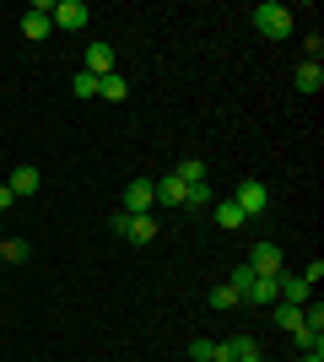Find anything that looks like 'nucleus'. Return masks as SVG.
I'll return each instance as SVG.
<instances>
[{
	"label": "nucleus",
	"instance_id": "obj_1",
	"mask_svg": "<svg viewBox=\"0 0 324 362\" xmlns=\"http://www.w3.org/2000/svg\"><path fill=\"white\" fill-rule=\"evenodd\" d=\"M292 28H297L292 6H281V0H265V6H254V33H260V38L281 44V38H292Z\"/></svg>",
	"mask_w": 324,
	"mask_h": 362
},
{
	"label": "nucleus",
	"instance_id": "obj_2",
	"mask_svg": "<svg viewBox=\"0 0 324 362\" xmlns=\"http://www.w3.org/2000/svg\"><path fill=\"white\" fill-rule=\"evenodd\" d=\"M152 206H157V184L152 179H130L124 184V200H119L124 216H152Z\"/></svg>",
	"mask_w": 324,
	"mask_h": 362
},
{
	"label": "nucleus",
	"instance_id": "obj_3",
	"mask_svg": "<svg viewBox=\"0 0 324 362\" xmlns=\"http://www.w3.org/2000/svg\"><path fill=\"white\" fill-rule=\"evenodd\" d=\"M232 200H238V211H244L248 222L270 211V189H265L260 179H244V184H238V189H232Z\"/></svg>",
	"mask_w": 324,
	"mask_h": 362
},
{
	"label": "nucleus",
	"instance_id": "obj_4",
	"mask_svg": "<svg viewBox=\"0 0 324 362\" xmlns=\"http://www.w3.org/2000/svg\"><path fill=\"white\" fill-rule=\"evenodd\" d=\"M49 33H54V6H49V0L28 6V16H22V38H32V44H44Z\"/></svg>",
	"mask_w": 324,
	"mask_h": 362
},
{
	"label": "nucleus",
	"instance_id": "obj_5",
	"mask_svg": "<svg viewBox=\"0 0 324 362\" xmlns=\"http://www.w3.org/2000/svg\"><path fill=\"white\" fill-rule=\"evenodd\" d=\"M114 233H124L130 243H152L162 227H157L152 216H124V211H114Z\"/></svg>",
	"mask_w": 324,
	"mask_h": 362
},
{
	"label": "nucleus",
	"instance_id": "obj_6",
	"mask_svg": "<svg viewBox=\"0 0 324 362\" xmlns=\"http://www.w3.org/2000/svg\"><path fill=\"white\" fill-rule=\"evenodd\" d=\"M244 265H248L254 276H281V249H276L270 238H260L254 249H248V259H244Z\"/></svg>",
	"mask_w": 324,
	"mask_h": 362
},
{
	"label": "nucleus",
	"instance_id": "obj_7",
	"mask_svg": "<svg viewBox=\"0 0 324 362\" xmlns=\"http://www.w3.org/2000/svg\"><path fill=\"white\" fill-rule=\"evenodd\" d=\"M244 303H254V308H276L281 303V276H254L244 287Z\"/></svg>",
	"mask_w": 324,
	"mask_h": 362
},
{
	"label": "nucleus",
	"instance_id": "obj_8",
	"mask_svg": "<svg viewBox=\"0 0 324 362\" xmlns=\"http://www.w3.org/2000/svg\"><path fill=\"white\" fill-rule=\"evenodd\" d=\"M87 22H92L87 0H60V6H54V28H65V33H81Z\"/></svg>",
	"mask_w": 324,
	"mask_h": 362
},
{
	"label": "nucleus",
	"instance_id": "obj_9",
	"mask_svg": "<svg viewBox=\"0 0 324 362\" xmlns=\"http://www.w3.org/2000/svg\"><path fill=\"white\" fill-rule=\"evenodd\" d=\"M81 71L97 76V81H103V76H114V49H108L103 38H97V44H87V54H81Z\"/></svg>",
	"mask_w": 324,
	"mask_h": 362
},
{
	"label": "nucleus",
	"instance_id": "obj_10",
	"mask_svg": "<svg viewBox=\"0 0 324 362\" xmlns=\"http://www.w3.org/2000/svg\"><path fill=\"white\" fill-rule=\"evenodd\" d=\"M292 81H297V92H324V65L319 60H297V71H292Z\"/></svg>",
	"mask_w": 324,
	"mask_h": 362
},
{
	"label": "nucleus",
	"instance_id": "obj_11",
	"mask_svg": "<svg viewBox=\"0 0 324 362\" xmlns=\"http://www.w3.org/2000/svg\"><path fill=\"white\" fill-rule=\"evenodd\" d=\"M248 351H260L248 335H232V341H216L211 346V362H238V357H248Z\"/></svg>",
	"mask_w": 324,
	"mask_h": 362
},
{
	"label": "nucleus",
	"instance_id": "obj_12",
	"mask_svg": "<svg viewBox=\"0 0 324 362\" xmlns=\"http://www.w3.org/2000/svg\"><path fill=\"white\" fill-rule=\"evenodd\" d=\"M6 184H11V195H16V200H28V195H38V168H32V163L11 168V179H6Z\"/></svg>",
	"mask_w": 324,
	"mask_h": 362
},
{
	"label": "nucleus",
	"instance_id": "obj_13",
	"mask_svg": "<svg viewBox=\"0 0 324 362\" xmlns=\"http://www.w3.org/2000/svg\"><path fill=\"white\" fill-rule=\"evenodd\" d=\"M313 287L303 281V276H281V303H292V308H308Z\"/></svg>",
	"mask_w": 324,
	"mask_h": 362
},
{
	"label": "nucleus",
	"instance_id": "obj_14",
	"mask_svg": "<svg viewBox=\"0 0 324 362\" xmlns=\"http://www.w3.org/2000/svg\"><path fill=\"white\" fill-rule=\"evenodd\" d=\"M184 195H189V184H179L173 173L157 179V206H179V211H184Z\"/></svg>",
	"mask_w": 324,
	"mask_h": 362
},
{
	"label": "nucleus",
	"instance_id": "obj_15",
	"mask_svg": "<svg viewBox=\"0 0 324 362\" xmlns=\"http://www.w3.org/2000/svg\"><path fill=\"white\" fill-rule=\"evenodd\" d=\"M97 98H103V103H124V98H130V81H124L119 71L103 76V81H97Z\"/></svg>",
	"mask_w": 324,
	"mask_h": 362
},
{
	"label": "nucleus",
	"instance_id": "obj_16",
	"mask_svg": "<svg viewBox=\"0 0 324 362\" xmlns=\"http://www.w3.org/2000/svg\"><path fill=\"white\" fill-rule=\"evenodd\" d=\"M211 216H216L222 227H227V233H232V227H244V222H248V216L238 211V200H232V195H227V200H216V206H211Z\"/></svg>",
	"mask_w": 324,
	"mask_h": 362
},
{
	"label": "nucleus",
	"instance_id": "obj_17",
	"mask_svg": "<svg viewBox=\"0 0 324 362\" xmlns=\"http://www.w3.org/2000/svg\"><path fill=\"white\" fill-rule=\"evenodd\" d=\"M173 179H179V184H205V163H200V157H184V163L173 168Z\"/></svg>",
	"mask_w": 324,
	"mask_h": 362
},
{
	"label": "nucleus",
	"instance_id": "obj_18",
	"mask_svg": "<svg viewBox=\"0 0 324 362\" xmlns=\"http://www.w3.org/2000/svg\"><path fill=\"white\" fill-rule=\"evenodd\" d=\"M244 303V292L232 287V281H222V287H211V308H238Z\"/></svg>",
	"mask_w": 324,
	"mask_h": 362
},
{
	"label": "nucleus",
	"instance_id": "obj_19",
	"mask_svg": "<svg viewBox=\"0 0 324 362\" xmlns=\"http://www.w3.org/2000/svg\"><path fill=\"white\" fill-rule=\"evenodd\" d=\"M28 259V238H6L0 243V265H22Z\"/></svg>",
	"mask_w": 324,
	"mask_h": 362
},
{
	"label": "nucleus",
	"instance_id": "obj_20",
	"mask_svg": "<svg viewBox=\"0 0 324 362\" xmlns=\"http://www.w3.org/2000/svg\"><path fill=\"white\" fill-rule=\"evenodd\" d=\"M276 325H281L287 335H292L297 325H303V308H292V303H276Z\"/></svg>",
	"mask_w": 324,
	"mask_h": 362
},
{
	"label": "nucleus",
	"instance_id": "obj_21",
	"mask_svg": "<svg viewBox=\"0 0 324 362\" xmlns=\"http://www.w3.org/2000/svg\"><path fill=\"white\" fill-rule=\"evenodd\" d=\"M71 92H76V98H97V76L76 71V81H71Z\"/></svg>",
	"mask_w": 324,
	"mask_h": 362
},
{
	"label": "nucleus",
	"instance_id": "obj_22",
	"mask_svg": "<svg viewBox=\"0 0 324 362\" xmlns=\"http://www.w3.org/2000/svg\"><path fill=\"white\" fill-rule=\"evenodd\" d=\"M184 206H211V184H189Z\"/></svg>",
	"mask_w": 324,
	"mask_h": 362
},
{
	"label": "nucleus",
	"instance_id": "obj_23",
	"mask_svg": "<svg viewBox=\"0 0 324 362\" xmlns=\"http://www.w3.org/2000/svg\"><path fill=\"white\" fill-rule=\"evenodd\" d=\"M292 341H297V351H313V346H319V335H313L308 325H297V330H292Z\"/></svg>",
	"mask_w": 324,
	"mask_h": 362
},
{
	"label": "nucleus",
	"instance_id": "obj_24",
	"mask_svg": "<svg viewBox=\"0 0 324 362\" xmlns=\"http://www.w3.org/2000/svg\"><path fill=\"white\" fill-rule=\"evenodd\" d=\"M211 346H216V341H205V335H200V341H189V362H211Z\"/></svg>",
	"mask_w": 324,
	"mask_h": 362
},
{
	"label": "nucleus",
	"instance_id": "obj_25",
	"mask_svg": "<svg viewBox=\"0 0 324 362\" xmlns=\"http://www.w3.org/2000/svg\"><path fill=\"white\" fill-rule=\"evenodd\" d=\"M303 281H308V287H319V281H324V259H308V271H303Z\"/></svg>",
	"mask_w": 324,
	"mask_h": 362
},
{
	"label": "nucleus",
	"instance_id": "obj_26",
	"mask_svg": "<svg viewBox=\"0 0 324 362\" xmlns=\"http://www.w3.org/2000/svg\"><path fill=\"white\" fill-rule=\"evenodd\" d=\"M227 281H232V287H238V292H244V287H248V281H254V271H248V265H238V271H232V276H227Z\"/></svg>",
	"mask_w": 324,
	"mask_h": 362
},
{
	"label": "nucleus",
	"instance_id": "obj_27",
	"mask_svg": "<svg viewBox=\"0 0 324 362\" xmlns=\"http://www.w3.org/2000/svg\"><path fill=\"white\" fill-rule=\"evenodd\" d=\"M11 200H16V195H11V184H0V211H11Z\"/></svg>",
	"mask_w": 324,
	"mask_h": 362
},
{
	"label": "nucleus",
	"instance_id": "obj_28",
	"mask_svg": "<svg viewBox=\"0 0 324 362\" xmlns=\"http://www.w3.org/2000/svg\"><path fill=\"white\" fill-rule=\"evenodd\" d=\"M303 362H324V346H313V351H303Z\"/></svg>",
	"mask_w": 324,
	"mask_h": 362
},
{
	"label": "nucleus",
	"instance_id": "obj_29",
	"mask_svg": "<svg viewBox=\"0 0 324 362\" xmlns=\"http://www.w3.org/2000/svg\"><path fill=\"white\" fill-rule=\"evenodd\" d=\"M238 362H265V357H260V351H248V357H238Z\"/></svg>",
	"mask_w": 324,
	"mask_h": 362
}]
</instances>
